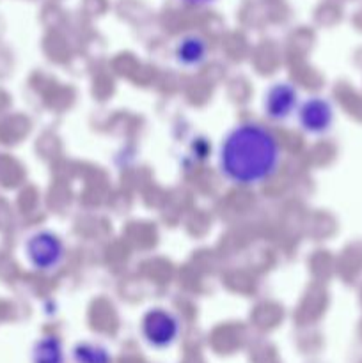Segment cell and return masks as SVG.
<instances>
[{"label":"cell","mask_w":362,"mask_h":363,"mask_svg":"<svg viewBox=\"0 0 362 363\" xmlns=\"http://www.w3.org/2000/svg\"><path fill=\"white\" fill-rule=\"evenodd\" d=\"M283 163V145L272 128L256 121L238 123L216 149V165L227 183L240 188L261 186Z\"/></svg>","instance_id":"obj_1"},{"label":"cell","mask_w":362,"mask_h":363,"mask_svg":"<svg viewBox=\"0 0 362 363\" xmlns=\"http://www.w3.org/2000/svg\"><path fill=\"white\" fill-rule=\"evenodd\" d=\"M183 323L176 312L165 307H153L141 319V335L151 350L165 351L180 340Z\"/></svg>","instance_id":"obj_2"},{"label":"cell","mask_w":362,"mask_h":363,"mask_svg":"<svg viewBox=\"0 0 362 363\" xmlns=\"http://www.w3.org/2000/svg\"><path fill=\"white\" fill-rule=\"evenodd\" d=\"M66 243L53 230H35L25 241L27 262L39 273L57 272L66 261Z\"/></svg>","instance_id":"obj_3"},{"label":"cell","mask_w":362,"mask_h":363,"mask_svg":"<svg viewBox=\"0 0 362 363\" xmlns=\"http://www.w3.org/2000/svg\"><path fill=\"white\" fill-rule=\"evenodd\" d=\"M298 128L309 137H323L329 133L336 123L334 103L325 96H309L302 99L297 110Z\"/></svg>","instance_id":"obj_4"},{"label":"cell","mask_w":362,"mask_h":363,"mask_svg":"<svg viewBox=\"0 0 362 363\" xmlns=\"http://www.w3.org/2000/svg\"><path fill=\"white\" fill-rule=\"evenodd\" d=\"M300 101L297 85L287 80L273 82L263 94V113L272 123H284L297 113Z\"/></svg>","instance_id":"obj_5"},{"label":"cell","mask_w":362,"mask_h":363,"mask_svg":"<svg viewBox=\"0 0 362 363\" xmlns=\"http://www.w3.org/2000/svg\"><path fill=\"white\" fill-rule=\"evenodd\" d=\"M209 46L208 41L201 34H185L183 38L177 39L174 45V59L181 67L187 69H197L208 60Z\"/></svg>","instance_id":"obj_6"},{"label":"cell","mask_w":362,"mask_h":363,"mask_svg":"<svg viewBox=\"0 0 362 363\" xmlns=\"http://www.w3.org/2000/svg\"><path fill=\"white\" fill-rule=\"evenodd\" d=\"M32 363H66V347L59 335H43L32 346Z\"/></svg>","instance_id":"obj_7"},{"label":"cell","mask_w":362,"mask_h":363,"mask_svg":"<svg viewBox=\"0 0 362 363\" xmlns=\"http://www.w3.org/2000/svg\"><path fill=\"white\" fill-rule=\"evenodd\" d=\"M70 357L73 363H114L109 347L96 340H78L71 347Z\"/></svg>","instance_id":"obj_8"},{"label":"cell","mask_w":362,"mask_h":363,"mask_svg":"<svg viewBox=\"0 0 362 363\" xmlns=\"http://www.w3.org/2000/svg\"><path fill=\"white\" fill-rule=\"evenodd\" d=\"M180 2L187 4V6H192V7H206V6H212V4L216 2V0H180Z\"/></svg>","instance_id":"obj_9"}]
</instances>
